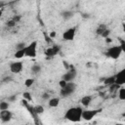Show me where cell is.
<instances>
[{
    "label": "cell",
    "instance_id": "6",
    "mask_svg": "<svg viewBox=\"0 0 125 125\" xmlns=\"http://www.w3.org/2000/svg\"><path fill=\"white\" fill-rule=\"evenodd\" d=\"M100 111H101V109H84L83 110V113H82V119H84L86 121H90Z\"/></svg>",
    "mask_w": 125,
    "mask_h": 125
},
{
    "label": "cell",
    "instance_id": "20",
    "mask_svg": "<svg viewBox=\"0 0 125 125\" xmlns=\"http://www.w3.org/2000/svg\"><path fill=\"white\" fill-rule=\"evenodd\" d=\"M9 103L8 102H6V101H2L1 103H0V111L1 110H6V109H8L9 108Z\"/></svg>",
    "mask_w": 125,
    "mask_h": 125
},
{
    "label": "cell",
    "instance_id": "32",
    "mask_svg": "<svg viewBox=\"0 0 125 125\" xmlns=\"http://www.w3.org/2000/svg\"><path fill=\"white\" fill-rule=\"evenodd\" d=\"M11 80H13L12 77H11V76H8V77L3 78V79H2V82H5V81H8V82H9V81H11Z\"/></svg>",
    "mask_w": 125,
    "mask_h": 125
},
{
    "label": "cell",
    "instance_id": "17",
    "mask_svg": "<svg viewBox=\"0 0 125 125\" xmlns=\"http://www.w3.org/2000/svg\"><path fill=\"white\" fill-rule=\"evenodd\" d=\"M30 70H31L32 73L37 74V73H39V72L41 71V65H40L39 63H34V64L30 67Z\"/></svg>",
    "mask_w": 125,
    "mask_h": 125
},
{
    "label": "cell",
    "instance_id": "5",
    "mask_svg": "<svg viewBox=\"0 0 125 125\" xmlns=\"http://www.w3.org/2000/svg\"><path fill=\"white\" fill-rule=\"evenodd\" d=\"M76 27H69L62 32V40L63 41H72L75 38Z\"/></svg>",
    "mask_w": 125,
    "mask_h": 125
},
{
    "label": "cell",
    "instance_id": "21",
    "mask_svg": "<svg viewBox=\"0 0 125 125\" xmlns=\"http://www.w3.org/2000/svg\"><path fill=\"white\" fill-rule=\"evenodd\" d=\"M104 83L105 85H107V84H111V83H115V77L112 76V77H109V78H105L104 81Z\"/></svg>",
    "mask_w": 125,
    "mask_h": 125
},
{
    "label": "cell",
    "instance_id": "10",
    "mask_svg": "<svg viewBox=\"0 0 125 125\" xmlns=\"http://www.w3.org/2000/svg\"><path fill=\"white\" fill-rule=\"evenodd\" d=\"M60 50H61L60 46L55 45V46H53V47L47 48V49L45 50L44 54H45V56H47V57H54V56L58 55V53L60 52Z\"/></svg>",
    "mask_w": 125,
    "mask_h": 125
},
{
    "label": "cell",
    "instance_id": "9",
    "mask_svg": "<svg viewBox=\"0 0 125 125\" xmlns=\"http://www.w3.org/2000/svg\"><path fill=\"white\" fill-rule=\"evenodd\" d=\"M114 77H115V84L125 85V67L121 69L119 72H117V74Z\"/></svg>",
    "mask_w": 125,
    "mask_h": 125
},
{
    "label": "cell",
    "instance_id": "27",
    "mask_svg": "<svg viewBox=\"0 0 125 125\" xmlns=\"http://www.w3.org/2000/svg\"><path fill=\"white\" fill-rule=\"evenodd\" d=\"M16 100H17V95L16 94L11 95V96L8 97V102H10V103H14V102H16Z\"/></svg>",
    "mask_w": 125,
    "mask_h": 125
},
{
    "label": "cell",
    "instance_id": "16",
    "mask_svg": "<svg viewBox=\"0 0 125 125\" xmlns=\"http://www.w3.org/2000/svg\"><path fill=\"white\" fill-rule=\"evenodd\" d=\"M14 57L16 59H21L23 57H25V48L24 49H21V50H17Z\"/></svg>",
    "mask_w": 125,
    "mask_h": 125
},
{
    "label": "cell",
    "instance_id": "28",
    "mask_svg": "<svg viewBox=\"0 0 125 125\" xmlns=\"http://www.w3.org/2000/svg\"><path fill=\"white\" fill-rule=\"evenodd\" d=\"M119 46H120V48H121L122 52H123V53H125V40L120 39V44H119Z\"/></svg>",
    "mask_w": 125,
    "mask_h": 125
},
{
    "label": "cell",
    "instance_id": "18",
    "mask_svg": "<svg viewBox=\"0 0 125 125\" xmlns=\"http://www.w3.org/2000/svg\"><path fill=\"white\" fill-rule=\"evenodd\" d=\"M118 99L120 101H125V87H122L118 91Z\"/></svg>",
    "mask_w": 125,
    "mask_h": 125
},
{
    "label": "cell",
    "instance_id": "13",
    "mask_svg": "<svg viewBox=\"0 0 125 125\" xmlns=\"http://www.w3.org/2000/svg\"><path fill=\"white\" fill-rule=\"evenodd\" d=\"M60 101H61V99L58 98V97L51 98V99L48 101V105H49L50 107H57V106L60 104Z\"/></svg>",
    "mask_w": 125,
    "mask_h": 125
},
{
    "label": "cell",
    "instance_id": "24",
    "mask_svg": "<svg viewBox=\"0 0 125 125\" xmlns=\"http://www.w3.org/2000/svg\"><path fill=\"white\" fill-rule=\"evenodd\" d=\"M22 96H23V99H24V100H26V101H31V100H32L31 94H30V93H28V92H24V93L22 94Z\"/></svg>",
    "mask_w": 125,
    "mask_h": 125
},
{
    "label": "cell",
    "instance_id": "4",
    "mask_svg": "<svg viewBox=\"0 0 125 125\" xmlns=\"http://www.w3.org/2000/svg\"><path fill=\"white\" fill-rule=\"evenodd\" d=\"M37 54V41L34 40L25 47V57L35 58Z\"/></svg>",
    "mask_w": 125,
    "mask_h": 125
},
{
    "label": "cell",
    "instance_id": "31",
    "mask_svg": "<svg viewBox=\"0 0 125 125\" xmlns=\"http://www.w3.org/2000/svg\"><path fill=\"white\" fill-rule=\"evenodd\" d=\"M42 99H43V100H48V101H49L51 98H50L49 94H47V93H44V94L42 95Z\"/></svg>",
    "mask_w": 125,
    "mask_h": 125
},
{
    "label": "cell",
    "instance_id": "12",
    "mask_svg": "<svg viewBox=\"0 0 125 125\" xmlns=\"http://www.w3.org/2000/svg\"><path fill=\"white\" fill-rule=\"evenodd\" d=\"M92 96H90V95H86V96H84V97H82L81 98V100H80V103H81V104L82 105H84V106H89L90 105V104H91V102H92Z\"/></svg>",
    "mask_w": 125,
    "mask_h": 125
},
{
    "label": "cell",
    "instance_id": "25",
    "mask_svg": "<svg viewBox=\"0 0 125 125\" xmlns=\"http://www.w3.org/2000/svg\"><path fill=\"white\" fill-rule=\"evenodd\" d=\"M7 26L8 27H14V26H16V24H17V21H14V20H10V21H7Z\"/></svg>",
    "mask_w": 125,
    "mask_h": 125
},
{
    "label": "cell",
    "instance_id": "23",
    "mask_svg": "<svg viewBox=\"0 0 125 125\" xmlns=\"http://www.w3.org/2000/svg\"><path fill=\"white\" fill-rule=\"evenodd\" d=\"M26 46H27V45H26L24 42H20V43H18V44L16 45V49H17V50H21V49H24Z\"/></svg>",
    "mask_w": 125,
    "mask_h": 125
},
{
    "label": "cell",
    "instance_id": "15",
    "mask_svg": "<svg viewBox=\"0 0 125 125\" xmlns=\"http://www.w3.org/2000/svg\"><path fill=\"white\" fill-rule=\"evenodd\" d=\"M106 29H107V25L104 24V23H102V24H100V25L97 27L96 33H97L98 35H101V36H102V34H103Z\"/></svg>",
    "mask_w": 125,
    "mask_h": 125
},
{
    "label": "cell",
    "instance_id": "2",
    "mask_svg": "<svg viewBox=\"0 0 125 125\" xmlns=\"http://www.w3.org/2000/svg\"><path fill=\"white\" fill-rule=\"evenodd\" d=\"M77 89V84L74 82H68L64 88H62L60 90V95L62 98H66L71 96Z\"/></svg>",
    "mask_w": 125,
    "mask_h": 125
},
{
    "label": "cell",
    "instance_id": "22",
    "mask_svg": "<svg viewBox=\"0 0 125 125\" xmlns=\"http://www.w3.org/2000/svg\"><path fill=\"white\" fill-rule=\"evenodd\" d=\"M34 110L36 111V113L41 114V113H43V112H44V107H43L42 105H36V106L34 107Z\"/></svg>",
    "mask_w": 125,
    "mask_h": 125
},
{
    "label": "cell",
    "instance_id": "30",
    "mask_svg": "<svg viewBox=\"0 0 125 125\" xmlns=\"http://www.w3.org/2000/svg\"><path fill=\"white\" fill-rule=\"evenodd\" d=\"M49 36H50V38H55L56 36H57V32L56 31H50L49 32Z\"/></svg>",
    "mask_w": 125,
    "mask_h": 125
},
{
    "label": "cell",
    "instance_id": "19",
    "mask_svg": "<svg viewBox=\"0 0 125 125\" xmlns=\"http://www.w3.org/2000/svg\"><path fill=\"white\" fill-rule=\"evenodd\" d=\"M34 81H35L34 78H31V77L26 78V79L24 80V86H26V87H31V86L33 85Z\"/></svg>",
    "mask_w": 125,
    "mask_h": 125
},
{
    "label": "cell",
    "instance_id": "3",
    "mask_svg": "<svg viewBox=\"0 0 125 125\" xmlns=\"http://www.w3.org/2000/svg\"><path fill=\"white\" fill-rule=\"evenodd\" d=\"M121 53H122V50L120 48V46H112V47H109L106 52H105V55L106 57L112 59V60H117L120 58L121 56Z\"/></svg>",
    "mask_w": 125,
    "mask_h": 125
},
{
    "label": "cell",
    "instance_id": "8",
    "mask_svg": "<svg viewBox=\"0 0 125 125\" xmlns=\"http://www.w3.org/2000/svg\"><path fill=\"white\" fill-rule=\"evenodd\" d=\"M76 75H77V71L75 69H68L62 76L61 79H63L64 81L66 82H73V80L76 78Z\"/></svg>",
    "mask_w": 125,
    "mask_h": 125
},
{
    "label": "cell",
    "instance_id": "26",
    "mask_svg": "<svg viewBox=\"0 0 125 125\" xmlns=\"http://www.w3.org/2000/svg\"><path fill=\"white\" fill-rule=\"evenodd\" d=\"M68 82H66V81H64L63 79H61L60 81H59V86H60V88L62 89V88H64L65 86H66V84H67Z\"/></svg>",
    "mask_w": 125,
    "mask_h": 125
},
{
    "label": "cell",
    "instance_id": "36",
    "mask_svg": "<svg viewBox=\"0 0 125 125\" xmlns=\"http://www.w3.org/2000/svg\"><path fill=\"white\" fill-rule=\"evenodd\" d=\"M124 116H125V114H124Z\"/></svg>",
    "mask_w": 125,
    "mask_h": 125
},
{
    "label": "cell",
    "instance_id": "34",
    "mask_svg": "<svg viewBox=\"0 0 125 125\" xmlns=\"http://www.w3.org/2000/svg\"><path fill=\"white\" fill-rule=\"evenodd\" d=\"M123 30L125 31V23H123Z\"/></svg>",
    "mask_w": 125,
    "mask_h": 125
},
{
    "label": "cell",
    "instance_id": "7",
    "mask_svg": "<svg viewBox=\"0 0 125 125\" xmlns=\"http://www.w3.org/2000/svg\"><path fill=\"white\" fill-rule=\"evenodd\" d=\"M9 69L12 73L18 74L22 71L23 69V63L21 62H12L9 65Z\"/></svg>",
    "mask_w": 125,
    "mask_h": 125
},
{
    "label": "cell",
    "instance_id": "1",
    "mask_svg": "<svg viewBox=\"0 0 125 125\" xmlns=\"http://www.w3.org/2000/svg\"><path fill=\"white\" fill-rule=\"evenodd\" d=\"M83 108L80 106H71L69 107L65 113H64V119L70 121V122H79L82 120V113H83Z\"/></svg>",
    "mask_w": 125,
    "mask_h": 125
},
{
    "label": "cell",
    "instance_id": "29",
    "mask_svg": "<svg viewBox=\"0 0 125 125\" xmlns=\"http://www.w3.org/2000/svg\"><path fill=\"white\" fill-rule=\"evenodd\" d=\"M109 34H110V30L107 28V29H106V30H105V31H104V32L102 34V37H104V38L105 39L106 37H109Z\"/></svg>",
    "mask_w": 125,
    "mask_h": 125
},
{
    "label": "cell",
    "instance_id": "11",
    "mask_svg": "<svg viewBox=\"0 0 125 125\" xmlns=\"http://www.w3.org/2000/svg\"><path fill=\"white\" fill-rule=\"evenodd\" d=\"M13 117V113L9 110V109H6V110H1L0 111V118H1V121L3 123H6V122H9Z\"/></svg>",
    "mask_w": 125,
    "mask_h": 125
},
{
    "label": "cell",
    "instance_id": "35",
    "mask_svg": "<svg viewBox=\"0 0 125 125\" xmlns=\"http://www.w3.org/2000/svg\"><path fill=\"white\" fill-rule=\"evenodd\" d=\"M116 125H123V124H121V123H118V124H116Z\"/></svg>",
    "mask_w": 125,
    "mask_h": 125
},
{
    "label": "cell",
    "instance_id": "33",
    "mask_svg": "<svg viewBox=\"0 0 125 125\" xmlns=\"http://www.w3.org/2000/svg\"><path fill=\"white\" fill-rule=\"evenodd\" d=\"M104 41H105V43L108 44V43H111V42H112V39H111L110 37H106V38L104 39Z\"/></svg>",
    "mask_w": 125,
    "mask_h": 125
},
{
    "label": "cell",
    "instance_id": "14",
    "mask_svg": "<svg viewBox=\"0 0 125 125\" xmlns=\"http://www.w3.org/2000/svg\"><path fill=\"white\" fill-rule=\"evenodd\" d=\"M62 19L63 20H65V21H67V20H70V19H72L73 18V16H74V13L72 12V11H70V10H64V11H62Z\"/></svg>",
    "mask_w": 125,
    "mask_h": 125
}]
</instances>
